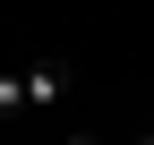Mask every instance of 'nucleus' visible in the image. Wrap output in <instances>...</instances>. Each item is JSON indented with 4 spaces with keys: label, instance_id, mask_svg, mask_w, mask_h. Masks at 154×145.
I'll use <instances>...</instances> for the list:
<instances>
[{
    "label": "nucleus",
    "instance_id": "1",
    "mask_svg": "<svg viewBox=\"0 0 154 145\" xmlns=\"http://www.w3.org/2000/svg\"><path fill=\"white\" fill-rule=\"evenodd\" d=\"M69 94V60H26V111H51Z\"/></svg>",
    "mask_w": 154,
    "mask_h": 145
},
{
    "label": "nucleus",
    "instance_id": "2",
    "mask_svg": "<svg viewBox=\"0 0 154 145\" xmlns=\"http://www.w3.org/2000/svg\"><path fill=\"white\" fill-rule=\"evenodd\" d=\"M26 111V68H0V120Z\"/></svg>",
    "mask_w": 154,
    "mask_h": 145
},
{
    "label": "nucleus",
    "instance_id": "3",
    "mask_svg": "<svg viewBox=\"0 0 154 145\" xmlns=\"http://www.w3.org/2000/svg\"><path fill=\"white\" fill-rule=\"evenodd\" d=\"M69 145H94V137H69Z\"/></svg>",
    "mask_w": 154,
    "mask_h": 145
},
{
    "label": "nucleus",
    "instance_id": "4",
    "mask_svg": "<svg viewBox=\"0 0 154 145\" xmlns=\"http://www.w3.org/2000/svg\"><path fill=\"white\" fill-rule=\"evenodd\" d=\"M137 145H154V137H137Z\"/></svg>",
    "mask_w": 154,
    "mask_h": 145
}]
</instances>
